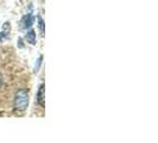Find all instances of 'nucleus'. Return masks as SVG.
Here are the masks:
<instances>
[{"instance_id":"1","label":"nucleus","mask_w":158,"mask_h":143,"mask_svg":"<svg viewBox=\"0 0 158 143\" xmlns=\"http://www.w3.org/2000/svg\"><path fill=\"white\" fill-rule=\"evenodd\" d=\"M29 105V94L25 89H19L15 97V110L17 112H24Z\"/></svg>"},{"instance_id":"2","label":"nucleus","mask_w":158,"mask_h":143,"mask_svg":"<svg viewBox=\"0 0 158 143\" xmlns=\"http://www.w3.org/2000/svg\"><path fill=\"white\" fill-rule=\"evenodd\" d=\"M44 93H45V87L42 84L38 87V92H37V103L40 106H44Z\"/></svg>"},{"instance_id":"3","label":"nucleus","mask_w":158,"mask_h":143,"mask_svg":"<svg viewBox=\"0 0 158 143\" xmlns=\"http://www.w3.org/2000/svg\"><path fill=\"white\" fill-rule=\"evenodd\" d=\"M35 22V17L31 13H29V15H26V16L24 17V20H23V26L24 29H30L32 26V24Z\"/></svg>"},{"instance_id":"4","label":"nucleus","mask_w":158,"mask_h":143,"mask_svg":"<svg viewBox=\"0 0 158 143\" xmlns=\"http://www.w3.org/2000/svg\"><path fill=\"white\" fill-rule=\"evenodd\" d=\"M10 30H11V25H10V23H5V24H4L2 31H1V35H0V42H2V41H4L5 38H6V37H7L8 33H10Z\"/></svg>"},{"instance_id":"5","label":"nucleus","mask_w":158,"mask_h":143,"mask_svg":"<svg viewBox=\"0 0 158 143\" xmlns=\"http://www.w3.org/2000/svg\"><path fill=\"white\" fill-rule=\"evenodd\" d=\"M26 41L30 43V44H36V32L35 30H29L26 33Z\"/></svg>"},{"instance_id":"6","label":"nucleus","mask_w":158,"mask_h":143,"mask_svg":"<svg viewBox=\"0 0 158 143\" xmlns=\"http://www.w3.org/2000/svg\"><path fill=\"white\" fill-rule=\"evenodd\" d=\"M38 26H40V31L42 35H44V20L40 16H38Z\"/></svg>"},{"instance_id":"7","label":"nucleus","mask_w":158,"mask_h":143,"mask_svg":"<svg viewBox=\"0 0 158 143\" xmlns=\"http://www.w3.org/2000/svg\"><path fill=\"white\" fill-rule=\"evenodd\" d=\"M42 61H43V56H40L38 60H37V63H36V67H35V73H38L40 66H42Z\"/></svg>"},{"instance_id":"8","label":"nucleus","mask_w":158,"mask_h":143,"mask_svg":"<svg viewBox=\"0 0 158 143\" xmlns=\"http://www.w3.org/2000/svg\"><path fill=\"white\" fill-rule=\"evenodd\" d=\"M2 82H4V79H2V75L0 74V88H1V86H2Z\"/></svg>"}]
</instances>
